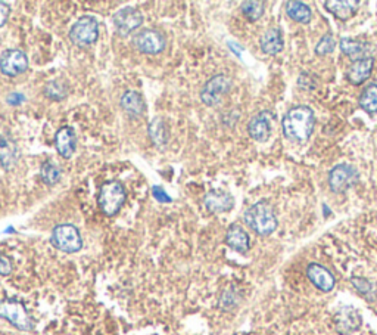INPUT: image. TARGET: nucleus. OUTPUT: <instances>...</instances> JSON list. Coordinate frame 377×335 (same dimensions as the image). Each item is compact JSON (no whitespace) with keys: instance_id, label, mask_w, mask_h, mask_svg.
I'll return each mask as SVG.
<instances>
[{"instance_id":"c85d7f7f","label":"nucleus","mask_w":377,"mask_h":335,"mask_svg":"<svg viewBox=\"0 0 377 335\" xmlns=\"http://www.w3.org/2000/svg\"><path fill=\"white\" fill-rule=\"evenodd\" d=\"M242 12L249 21H257L264 14V3L262 2H243Z\"/></svg>"},{"instance_id":"5701e85b","label":"nucleus","mask_w":377,"mask_h":335,"mask_svg":"<svg viewBox=\"0 0 377 335\" xmlns=\"http://www.w3.org/2000/svg\"><path fill=\"white\" fill-rule=\"evenodd\" d=\"M286 8V14L299 24H308L311 21L312 12L311 8L302 2H286L285 3Z\"/></svg>"},{"instance_id":"1a4fd4ad","label":"nucleus","mask_w":377,"mask_h":335,"mask_svg":"<svg viewBox=\"0 0 377 335\" xmlns=\"http://www.w3.org/2000/svg\"><path fill=\"white\" fill-rule=\"evenodd\" d=\"M28 68V58L19 49H9L0 58V71L8 77H17L26 73Z\"/></svg>"},{"instance_id":"7c9ffc66","label":"nucleus","mask_w":377,"mask_h":335,"mask_svg":"<svg viewBox=\"0 0 377 335\" xmlns=\"http://www.w3.org/2000/svg\"><path fill=\"white\" fill-rule=\"evenodd\" d=\"M352 284H354L355 288L362 295H366L367 298H370V300H373L376 291H374V286L371 282H369L367 279H362V278H352Z\"/></svg>"},{"instance_id":"c756f323","label":"nucleus","mask_w":377,"mask_h":335,"mask_svg":"<svg viewBox=\"0 0 377 335\" xmlns=\"http://www.w3.org/2000/svg\"><path fill=\"white\" fill-rule=\"evenodd\" d=\"M335 46H336V43H335V39L332 38V35H329V34L323 35L321 40L319 42V44L315 46V54L324 56L327 54L333 52L335 51Z\"/></svg>"},{"instance_id":"c9c22d12","label":"nucleus","mask_w":377,"mask_h":335,"mask_svg":"<svg viewBox=\"0 0 377 335\" xmlns=\"http://www.w3.org/2000/svg\"><path fill=\"white\" fill-rule=\"evenodd\" d=\"M24 101V97H22V95L21 93H10L9 95V97H8V102L10 104V105H18V104H21Z\"/></svg>"},{"instance_id":"7ed1b4c3","label":"nucleus","mask_w":377,"mask_h":335,"mask_svg":"<svg viewBox=\"0 0 377 335\" xmlns=\"http://www.w3.org/2000/svg\"><path fill=\"white\" fill-rule=\"evenodd\" d=\"M126 189L117 181L106 182L101 186L99 198H97V204L106 216H115L126 202Z\"/></svg>"},{"instance_id":"f704fd0d","label":"nucleus","mask_w":377,"mask_h":335,"mask_svg":"<svg viewBox=\"0 0 377 335\" xmlns=\"http://www.w3.org/2000/svg\"><path fill=\"white\" fill-rule=\"evenodd\" d=\"M9 14H10V8L9 5L0 2V27H3L8 18H9Z\"/></svg>"},{"instance_id":"39448f33","label":"nucleus","mask_w":377,"mask_h":335,"mask_svg":"<svg viewBox=\"0 0 377 335\" xmlns=\"http://www.w3.org/2000/svg\"><path fill=\"white\" fill-rule=\"evenodd\" d=\"M51 243L55 248L64 253H77L83 248V239L80 235V231L74 224H58L53 232Z\"/></svg>"},{"instance_id":"6ab92c4d","label":"nucleus","mask_w":377,"mask_h":335,"mask_svg":"<svg viewBox=\"0 0 377 335\" xmlns=\"http://www.w3.org/2000/svg\"><path fill=\"white\" fill-rule=\"evenodd\" d=\"M226 244L232 250L237 251V253L245 254L251 247L249 235L246 234V231L243 229L242 226L232 224L228 227L227 234H226Z\"/></svg>"},{"instance_id":"393cba45","label":"nucleus","mask_w":377,"mask_h":335,"mask_svg":"<svg viewBox=\"0 0 377 335\" xmlns=\"http://www.w3.org/2000/svg\"><path fill=\"white\" fill-rule=\"evenodd\" d=\"M358 104L364 111L377 114V85H370L360 95Z\"/></svg>"},{"instance_id":"ddd939ff","label":"nucleus","mask_w":377,"mask_h":335,"mask_svg":"<svg viewBox=\"0 0 377 335\" xmlns=\"http://www.w3.org/2000/svg\"><path fill=\"white\" fill-rule=\"evenodd\" d=\"M203 206L212 214L227 213L235 207V198L223 189H212L205 195Z\"/></svg>"},{"instance_id":"f8f14e48","label":"nucleus","mask_w":377,"mask_h":335,"mask_svg":"<svg viewBox=\"0 0 377 335\" xmlns=\"http://www.w3.org/2000/svg\"><path fill=\"white\" fill-rule=\"evenodd\" d=\"M112 21L119 35H128L142 26L143 17L136 8H124L117 12L112 17Z\"/></svg>"},{"instance_id":"dca6fc26","label":"nucleus","mask_w":377,"mask_h":335,"mask_svg":"<svg viewBox=\"0 0 377 335\" xmlns=\"http://www.w3.org/2000/svg\"><path fill=\"white\" fill-rule=\"evenodd\" d=\"M373 67H374V59L371 56H364L361 59H355L346 71L348 81L354 86L362 85V83L371 76Z\"/></svg>"},{"instance_id":"423d86ee","label":"nucleus","mask_w":377,"mask_h":335,"mask_svg":"<svg viewBox=\"0 0 377 335\" xmlns=\"http://www.w3.org/2000/svg\"><path fill=\"white\" fill-rule=\"evenodd\" d=\"M232 89V79L226 74H217L205 83L201 99L206 106H217Z\"/></svg>"},{"instance_id":"2eb2a0df","label":"nucleus","mask_w":377,"mask_h":335,"mask_svg":"<svg viewBox=\"0 0 377 335\" xmlns=\"http://www.w3.org/2000/svg\"><path fill=\"white\" fill-rule=\"evenodd\" d=\"M307 277L315 288H319L323 293H330L335 288L336 279L333 273L329 269L319 265V263H310L307 268Z\"/></svg>"},{"instance_id":"cd10ccee","label":"nucleus","mask_w":377,"mask_h":335,"mask_svg":"<svg viewBox=\"0 0 377 335\" xmlns=\"http://www.w3.org/2000/svg\"><path fill=\"white\" fill-rule=\"evenodd\" d=\"M44 95L53 101H62L67 97V88L62 81L55 80L47 83L44 88Z\"/></svg>"},{"instance_id":"20e7f679","label":"nucleus","mask_w":377,"mask_h":335,"mask_svg":"<svg viewBox=\"0 0 377 335\" xmlns=\"http://www.w3.org/2000/svg\"><path fill=\"white\" fill-rule=\"evenodd\" d=\"M0 318L6 319L9 324L21 331L34 329V320L28 315L26 306L15 298H5L0 302Z\"/></svg>"},{"instance_id":"6e6552de","label":"nucleus","mask_w":377,"mask_h":335,"mask_svg":"<svg viewBox=\"0 0 377 335\" xmlns=\"http://www.w3.org/2000/svg\"><path fill=\"white\" fill-rule=\"evenodd\" d=\"M358 181V173L354 167L349 164H339L333 167L329 174L330 189L336 194L346 193L349 188L354 186Z\"/></svg>"},{"instance_id":"f03ea898","label":"nucleus","mask_w":377,"mask_h":335,"mask_svg":"<svg viewBox=\"0 0 377 335\" xmlns=\"http://www.w3.org/2000/svg\"><path fill=\"white\" fill-rule=\"evenodd\" d=\"M245 223L261 236L271 235L277 229V218L269 201H258L245 213Z\"/></svg>"},{"instance_id":"2f4dec72","label":"nucleus","mask_w":377,"mask_h":335,"mask_svg":"<svg viewBox=\"0 0 377 335\" xmlns=\"http://www.w3.org/2000/svg\"><path fill=\"white\" fill-rule=\"evenodd\" d=\"M237 304V298H236V293L233 290H228L226 293H223L221 300H220V306L226 310L232 309L233 306Z\"/></svg>"},{"instance_id":"aec40b11","label":"nucleus","mask_w":377,"mask_h":335,"mask_svg":"<svg viewBox=\"0 0 377 335\" xmlns=\"http://www.w3.org/2000/svg\"><path fill=\"white\" fill-rule=\"evenodd\" d=\"M324 6L337 19L348 21L357 14L360 2L358 0H327V2H324Z\"/></svg>"},{"instance_id":"f257e3e1","label":"nucleus","mask_w":377,"mask_h":335,"mask_svg":"<svg viewBox=\"0 0 377 335\" xmlns=\"http://www.w3.org/2000/svg\"><path fill=\"white\" fill-rule=\"evenodd\" d=\"M315 126V115L310 106L299 105L287 111L283 118V133L285 136L292 140L303 143L307 142L314 131Z\"/></svg>"},{"instance_id":"bb28decb","label":"nucleus","mask_w":377,"mask_h":335,"mask_svg":"<svg viewBox=\"0 0 377 335\" xmlns=\"http://www.w3.org/2000/svg\"><path fill=\"white\" fill-rule=\"evenodd\" d=\"M40 176L46 185H55L60 179V169L53 161H46L42 164Z\"/></svg>"},{"instance_id":"4468645a","label":"nucleus","mask_w":377,"mask_h":335,"mask_svg":"<svg viewBox=\"0 0 377 335\" xmlns=\"http://www.w3.org/2000/svg\"><path fill=\"white\" fill-rule=\"evenodd\" d=\"M274 115L270 111H261L255 115L248 126L249 136L257 142H267L271 135V124Z\"/></svg>"},{"instance_id":"0eeeda50","label":"nucleus","mask_w":377,"mask_h":335,"mask_svg":"<svg viewBox=\"0 0 377 335\" xmlns=\"http://www.w3.org/2000/svg\"><path fill=\"white\" fill-rule=\"evenodd\" d=\"M99 38V24L93 17H81L69 31L71 42L77 46L93 44Z\"/></svg>"},{"instance_id":"a878e982","label":"nucleus","mask_w":377,"mask_h":335,"mask_svg":"<svg viewBox=\"0 0 377 335\" xmlns=\"http://www.w3.org/2000/svg\"><path fill=\"white\" fill-rule=\"evenodd\" d=\"M340 49H342V52L349 56V58H357V59H361L364 58L362 55L366 54L367 47L364 43L358 42V40H354V39H342L340 40Z\"/></svg>"},{"instance_id":"412c9836","label":"nucleus","mask_w":377,"mask_h":335,"mask_svg":"<svg viewBox=\"0 0 377 335\" xmlns=\"http://www.w3.org/2000/svg\"><path fill=\"white\" fill-rule=\"evenodd\" d=\"M121 108L133 117H140L146 111V104L139 92L127 90L123 97H121Z\"/></svg>"},{"instance_id":"4be33fe9","label":"nucleus","mask_w":377,"mask_h":335,"mask_svg":"<svg viewBox=\"0 0 377 335\" xmlns=\"http://www.w3.org/2000/svg\"><path fill=\"white\" fill-rule=\"evenodd\" d=\"M261 49L267 55H276L283 49V35L278 28H270L261 38Z\"/></svg>"},{"instance_id":"a211bd4d","label":"nucleus","mask_w":377,"mask_h":335,"mask_svg":"<svg viewBox=\"0 0 377 335\" xmlns=\"http://www.w3.org/2000/svg\"><path fill=\"white\" fill-rule=\"evenodd\" d=\"M19 160L18 143L10 136H0V164L5 170H12Z\"/></svg>"},{"instance_id":"473e14b6","label":"nucleus","mask_w":377,"mask_h":335,"mask_svg":"<svg viewBox=\"0 0 377 335\" xmlns=\"http://www.w3.org/2000/svg\"><path fill=\"white\" fill-rule=\"evenodd\" d=\"M12 273V261L0 254V275H2V277H8V275Z\"/></svg>"},{"instance_id":"72a5a7b5","label":"nucleus","mask_w":377,"mask_h":335,"mask_svg":"<svg viewBox=\"0 0 377 335\" xmlns=\"http://www.w3.org/2000/svg\"><path fill=\"white\" fill-rule=\"evenodd\" d=\"M152 194L160 202H171V197H169L161 186H153Z\"/></svg>"},{"instance_id":"f3484780","label":"nucleus","mask_w":377,"mask_h":335,"mask_svg":"<svg viewBox=\"0 0 377 335\" xmlns=\"http://www.w3.org/2000/svg\"><path fill=\"white\" fill-rule=\"evenodd\" d=\"M55 145L62 158H71L76 152L77 136L72 127H60L55 135Z\"/></svg>"},{"instance_id":"9d476101","label":"nucleus","mask_w":377,"mask_h":335,"mask_svg":"<svg viewBox=\"0 0 377 335\" xmlns=\"http://www.w3.org/2000/svg\"><path fill=\"white\" fill-rule=\"evenodd\" d=\"M133 42H135V46L140 52L148 54V55L161 54L165 49V44H167L164 34L156 30L139 31Z\"/></svg>"},{"instance_id":"b1692460","label":"nucleus","mask_w":377,"mask_h":335,"mask_svg":"<svg viewBox=\"0 0 377 335\" xmlns=\"http://www.w3.org/2000/svg\"><path fill=\"white\" fill-rule=\"evenodd\" d=\"M148 131H149L151 140L155 143L156 147H164L165 145L167 140H168V129H167V124H165V122L162 118L155 117L152 122L149 123Z\"/></svg>"},{"instance_id":"9b49d317","label":"nucleus","mask_w":377,"mask_h":335,"mask_svg":"<svg viewBox=\"0 0 377 335\" xmlns=\"http://www.w3.org/2000/svg\"><path fill=\"white\" fill-rule=\"evenodd\" d=\"M333 322H335V328L339 334L349 335V334H354L355 331L360 329V327L362 324V319H361V315L355 307L344 306L336 312Z\"/></svg>"}]
</instances>
